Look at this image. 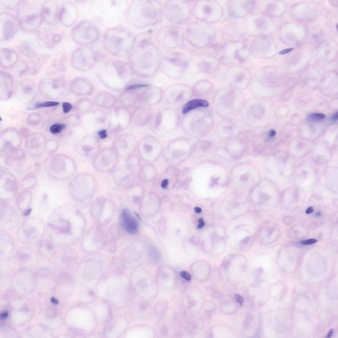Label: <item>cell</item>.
I'll use <instances>...</instances> for the list:
<instances>
[{
    "instance_id": "obj_22",
    "label": "cell",
    "mask_w": 338,
    "mask_h": 338,
    "mask_svg": "<svg viewBox=\"0 0 338 338\" xmlns=\"http://www.w3.org/2000/svg\"><path fill=\"white\" fill-rule=\"evenodd\" d=\"M18 56L13 50L7 48L2 49L0 51V62L4 68L13 67L18 62Z\"/></svg>"
},
{
    "instance_id": "obj_4",
    "label": "cell",
    "mask_w": 338,
    "mask_h": 338,
    "mask_svg": "<svg viewBox=\"0 0 338 338\" xmlns=\"http://www.w3.org/2000/svg\"><path fill=\"white\" fill-rule=\"evenodd\" d=\"M134 38L133 34L126 28H112L105 33L103 44L106 51L111 55L123 57L128 54L132 48Z\"/></svg>"
},
{
    "instance_id": "obj_3",
    "label": "cell",
    "mask_w": 338,
    "mask_h": 338,
    "mask_svg": "<svg viewBox=\"0 0 338 338\" xmlns=\"http://www.w3.org/2000/svg\"><path fill=\"white\" fill-rule=\"evenodd\" d=\"M162 9L159 1H133L128 8L126 17L127 23L138 28L153 26L161 20Z\"/></svg>"
},
{
    "instance_id": "obj_52",
    "label": "cell",
    "mask_w": 338,
    "mask_h": 338,
    "mask_svg": "<svg viewBox=\"0 0 338 338\" xmlns=\"http://www.w3.org/2000/svg\"><path fill=\"white\" fill-rule=\"evenodd\" d=\"M334 330L333 329H331L330 331H329L328 334L326 336V337L330 338L333 336L334 333Z\"/></svg>"
},
{
    "instance_id": "obj_36",
    "label": "cell",
    "mask_w": 338,
    "mask_h": 338,
    "mask_svg": "<svg viewBox=\"0 0 338 338\" xmlns=\"http://www.w3.org/2000/svg\"><path fill=\"white\" fill-rule=\"evenodd\" d=\"M116 243L114 241H112L110 242V243H109L107 246V248L108 250H109L110 249V250H109L110 251L111 250L110 252H113L115 251V250H116Z\"/></svg>"
},
{
    "instance_id": "obj_62",
    "label": "cell",
    "mask_w": 338,
    "mask_h": 338,
    "mask_svg": "<svg viewBox=\"0 0 338 338\" xmlns=\"http://www.w3.org/2000/svg\"><path fill=\"white\" fill-rule=\"evenodd\" d=\"M9 184H8V187H9ZM7 188H8V186H7V188L6 189H7Z\"/></svg>"
},
{
    "instance_id": "obj_16",
    "label": "cell",
    "mask_w": 338,
    "mask_h": 338,
    "mask_svg": "<svg viewBox=\"0 0 338 338\" xmlns=\"http://www.w3.org/2000/svg\"><path fill=\"white\" fill-rule=\"evenodd\" d=\"M19 215L15 209L7 203H1L0 228L6 231L14 228L18 224Z\"/></svg>"
},
{
    "instance_id": "obj_50",
    "label": "cell",
    "mask_w": 338,
    "mask_h": 338,
    "mask_svg": "<svg viewBox=\"0 0 338 338\" xmlns=\"http://www.w3.org/2000/svg\"><path fill=\"white\" fill-rule=\"evenodd\" d=\"M314 208L313 207H310L308 208L306 211V213L307 214H310L313 213Z\"/></svg>"
},
{
    "instance_id": "obj_30",
    "label": "cell",
    "mask_w": 338,
    "mask_h": 338,
    "mask_svg": "<svg viewBox=\"0 0 338 338\" xmlns=\"http://www.w3.org/2000/svg\"><path fill=\"white\" fill-rule=\"evenodd\" d=\"M325 118L324 114L322 113H313L308 116V119L310 121L316 122L322 121Z\"/></svg>"
},
{
    "instance_id": "obj_44",
    "label": "cell",
    "mask_w": 338,
    "mask_h": 338,
    "mask_svg": "<svg viewBox=\"0 0 338 338\" xmlns=\"http://www.w3.org/2000/svg\"><path fill=\"white\" fill-rule=\"evenodd\" d=\"M32 208H28L27 210H25L23 211L22 215L24 217L27 216L29 215L30 214L32 211Z\"/></svg>"
},
{
    "instance_id": "obj_28",
    "label": "cell",
    "mask_w": 338,
    "mask_h": 338,
    "mask_svg": "<svg viewBox=\"0 0 338 338\" xmlns=\"http://www.w3.org/2000/svg\"><path fill=\"white\" fill-rule=\"evenodd\" d=\"M22 195L19 196L17 198L16 203L17 207L20 210L24 211L28 208L31 202V198L30 196H24Z\"/></svg>"
},
{
    "instance_id": "obj_61",
    "label": "cell",
    "mask_w": 338,
    "mask_h": 338,
    "mask_svg": "<svg viewBox=\"0 0 338 338\" xmlns=\"http://www.w3.org/2000/svg\"><path fill=\"white\" fill-rule=\"evenodd\" d=\"M321 215V213L320 212H318L316 215V216L317 217Z\"/></svg>"
},
{
    "instance_id": "obj_55",
    "label": "cell",
    "mask_w": 338,
    "mask_h": 338,
    "mask_svg": "<svg viewBox=\"0 0 338 338\" xmlns=\"http://www.w3.org/2000/svg\"><path fill=\"white\" fill-rule=\"evenodd\" d=\"M51 302L54 303V304L57 305L59 303V300L55 299L54 297H51Z\"/></svg>"
},
{
    "instance_id": "obj_13",
    "label": "cell",
    "mask_w": 338,
    "mask_h": 338,
    "mask_svg": "<svg viewBox=\"0 0 338 338\" xmlns=\"http://www.w3.org/2000/svg\"><path fill=\"white\" fill-rule=\"evenodd\" d=\"M96 62L95 52L91 49L83 46L77 48L71 54V65L79 70H87L92 66Z\"/></svg>"
},
{
    "instance_id": "obj_6",
    "label": "cell",
    "mask_w": 338,
    "mask_h": 338,
    "mask_svg": "<svg viewBox=\"0 0 338 338\" xmlns=\"http://www.w3.org/2000/svg\"><path fill=\"white\" fill-rule=\"evenodd\" d=\"M192 1L184 0L166 1L162 6V15L172 24L178 25L187 24L193 14Z\"/></svg>"
},
{
    "instance_id": "obj_32",
    "label": "cell",
    "mask_w": 338,
    "mask_h": 338,
    "mask_svg": "<svg viewBox=\"0 0 338 338\" xmlns=\"http://www.w3.org/2000/svg\"><path fill=\"white\" fill-rule=\"evenodd\" d=\"M59 104V103L54 102H47L41 103H38L35 105L36 108H41L43 107H51L58 105Z\"/></svg>"
},
{
    "instance_id": "obj_57",
    "label": "cell",
    "mask_w": 338,
    "mask_h": 338,
    "mask_svg": "<svg viewBox=\"0 0 338 338\" xmlns=\"http://www.w3.org/2000/svg\"><path fill=\"white\" fill-rule=\"evenodd\" d=\"M194 210L196 213H200L202 212L201 209L199 207H195Z\"/></svg>"
},
{
    "instance_id": "obj_45",
    "label": "cell",
    "mask_w": 338,
    "mask_h": 338,
    "mask_svg": "<svg viewBox=\"0 0 338 338\" xmlns=\"http://www.w3.org/2000/svg\"><path fill=\"white\" fill-rule=\"evenodd\" d=\"M144 147L146 151L147 152H150L153 149L152 146L148 144H145L144 145Z\"/></svg>"
},
{
    "instance_id": "obj_21",
    "label": "cell",
    "mask_w": 338,
    "mask_h": 338,
    "mask_svg": "<svg viewBox=\"0 0 338 338\" xmlns=\"http://www.w3.org/2000/svg\"><path fill=\"white\" fill-rule=\"evenodd\" d=\"M120 223L123 228L131 234L136 233L138 230V224L135 219L131 218L127 209L123 210L120 216Z\"/></svg>"
},
{
    "instance_id": "obj_37",
    "label": "cell",
    "mask_w": 338,
    "mask_h": 338,
    "mask_svg": "<svg viewBox=\"0 0 338 338\" xmlns=\"http://www.w3.org/2000/svg\"><path fill=\"white\" fill-rule=\"evenodd\" d=\"M180 274L183 278L188 281H190L191 279V275L187 271H182L181 272V273H180Z\"/></svg>"
},
{
    "instance_id": "obj_49",
    "label": "cell",
    "mask_w": 338,
    "mask_h": 338,
    "mask_svg": "<svg viewBox=\"0 0 338 338\" xmlns=\"http://www.w3.org/2000/svg\"><path fill=\"white\" fill-rule=\"evenodd\" d=\"M8 316V313L7 312L2 313L1 315V319H6Z\"/></svg>"
},
{
    "instance_id": "obj_53",
    "label": "cell",
    "mask_w": 338,
    "mask_h": 338,
    "mask_svg": "<svg viewBox=\"0 0 338 338\" xmlns=\"http://www.w3.org/2000/svg\"><path fill=\"white\" fill-rule=\"evenodd\" d=\"M338 118V113L337 112L336 113L334 114L333 116H332L331 119L332 121H337Z\"/></svg>"
},
{
    "instance_id": "obj_27",
    "label": "cell",
    "mask_w": 338,
    "mask_h": 338,
    "mask_svg": "<svg viewBox=\"0 0 338 338\" xmlns=\"http://www.w3.org/2000/svg\"><path fill=\"white\" fill-rule=\"evenodd\" d=\"M20 52L30 59L35 58L36 54L35 51L31 46L27 43H25L19 48Z\"/></svg>"
},
{
    "instance_id": "obj_42",
    "label": "cell",
    "mask_w": 338,
    "mask_h": 338,
    "mask_svg": "<svg viewBox=\"0 0 338 338\" xmlns=\"http://www.w3.org/2000/svg\"><path fill=\"white\" fill-rule=\"evenodd\" d=\"M98 134L102 139L105 138L107 136V131L104 130L99 131Z\"/></svg>"
},
{
    "instance_id": "obj_51",
    "label": "cell",
    "mask_w": 338,
    "mask_h": 338,
    "mask_svg": "<svg viewBox=\"0 0 338 338\" xmlns=\"http://www.w3.org/2000/svg\"><path fill=\"white\" fill-rule=\"evenodd\" d=\"M250 238L249 237H247L245 238L244 239H243L241 243L243 244H246L248 243L249 240H250Z\"/></svg>"
},
{
    "instance_id": "obj_17",
    "label": "cell",
    "mask_w": 338,
    "mask_h": 338,
    "mask_svg": "<svg viewBox=\"0 0 338 338\" xmlns=\"http://www.w3.org/2000/svg\"><path fill=\"white\" fill-rule=\"evenodd\" d=\"M187 57L178 51H173L165 54L162 57L160 65L165 68L184 70L189 65Z\"/></svg>"
},
{
    "instance_id": "obj_56",
    "label": "cell",
    "mask_w": 338,
    "mask_h": 338,
    "mask_svg": "<svg viewBox=\"0 0 338 338\" xmlns=\"http://www.w3.org/2000/svg\"><path fill=\"white\" fill-rule=\"evenodd\" d=\"M189 171V169L188 168H186L182 172V176H184L187 173L188 171Z\"/></svg>"
},
{
    "instance_id": "obj_43",
    "label": "cell",
    "mask_w": 338,
    "mask_h": 338,
    "mask_svg": "<svg viewBox=\"0 0 338 338\" xmlns=\"http://www.w3.org/2000/svg\"><path fill=\"white\" fill-rule=\"evenodd\" d=\"M168 180L165 179L163 180L161 184V187L163 189H166L168 187Z\"/></svg>"
},
{
    "instance_id": "obj_24",
    "label": "cell",
    "mask_w": 338,
    "mask_h": 338,
    "mask_svg": "<svg viewBox=\"0 0 338 338\" xmlns=\"http://www.w3.org/2000/svg\"><path fill=\"white\" fill-rule=\"evenodd\" d=\"M37 250L39 254L44 257L52 256L55 253L52 243L46 239H41L37 244Z\"/></svg>"
},
{
    "instance_id": "obj_31",
    "label": "cell",
    "mask_w": 338,
    "mask_h": 338,
    "mask_svg": "<svg viewBox=\"0 0 338 338\" xmlns=\"http://www.w3.org/2000/svg\"><path fill=\"white\" fill-rule=\"evenodd\" d=\"M65 125L64 124H57L51 125L50 128V131L51 133L55 134L59 133L65 128Z\"/></svg>"
},
{
    "instance_id": "obj_29",
    "label": "cell",
    "mask_w": 338,
    "mask_h": 338,
    "mask_svg": "<svg viewBox=\"0 0 338 338\" xmlns=\"http://www.w3.org/2000/svg\"><path fill=\"white\" fill-rule=\"evenodd\" d=\"M51 33L50 31L46 30H43L39 31L37 36V40L40 41L45 42V44L51 40H49L51 37Z\"/></svg>"
},
{
    "instance_id": "obj_48",
    "label": "cell",
    "mask_w": 338,
    "mask_h": 338,
    "mask_svg": "<svg viewBox=\"0 0 338 338\" xmlns=\"http://www.w3.org/2000/svg\"><path fill=\"white\" fill-rule=\"evenodd\" d=\"M199 224L198 226V228H202L205 225V223L203 221V220L202 218H200L199 220Z\"/></svg>"
},
{
    "instance_id": "obj_19",
    "label": "cell",
    "mask_w": 338,
    "mask_h": 338,
    "mask_svg": "<svg viewBox=\"0 0 338 338\" xmlns=\"http://www.w3.org/2000/svg\"><path fill=\"white\" fill-rule=\"evenodd\" d=\"M59 8L55 1H49L45 2L42 6L41 11L43 20L48 24H55L58 19Z\"/></svg>"
},
{
    "instance_id": "obj_41",
    "label": "cell",
    "mask_w": 338,
    "mask_h": 338,
    "mask_svg": "<svg viewBox=\"0 0 338 338\" xmlns=\"http://www.w3.org/2000/svg\"><path fill=\"white\" fill-rule=\"evenodd\" d=\"M235 297L236 298L237 302L239 303L240 305L242 306L244 302V300H243V298L238 294H236L235 295Z\"/></svg>"
},
{
    "instance_id": "obj_58",
    "label": "cell",
    "mask_w": 338,
    "mask_h": 338,
    "mask_svg": "<svg viewBox=\"0 0 338 338\" xmlns=\"http://www.w3.org/2000/svg\"><path fill=\"white\" fill-rule=\"evenodd\" d=\"M88 294L91 297H94V292L92 290H90L89 291Z\"/></svg>"
},
{
    "instance_id": "obj_35",
    "label": "cell",
    "mask_w": 338,
    "mask_h": 338,
    "mask_svg": "<svg viewBox=\"0 0 338 338\" xmlns=\"http://www.w3.org/2000/svg\"><path fill=\"white\" fill-rule=\"evenodd\" d=\"M184 151L182 150H178L175 151L173 153V156L175 158H178L184 155Z\"/></svg>"
},
{
    "instance_id": "obj_26",
    "label": "cell",
    "mask_w": 338,
    "mask_h": 338,
    "mask_svg": "<svg viewBox=\"0 0 338 338\" xmlns=\"http://www.w3.org/2000/svg\"><path fill=\"white\" fill-rule=\"evenodd\" d=\"M209 105V102L205 100L194 99L188 102L185 105L183 109L182 113L183 114H185L195 109L200 107H207Z\"/></svg>"
},
{
    "instance_id": "obj_23",
    "label": "cell",
    "mask_w": 338,
    "mask_h": 338,
    "mask_svg": "<svg viewBox=\"0 0 338 338\" xmlns=\"http://www.w3.org/2000/svg\"><path fill=\"white\" fill-rule=\"evenodd\" d=\"M43 19L41 15L36 16L20 22L21 27L24 30H35L41 25Z\"/></svg>"
},
{
    "instance_id": "obj_18",
    "label": "cell",
    "mask_w": 338,
    "mask_h": 338,
    "mask_svg": "<svg viewBox=\"0 0 338 338\" xmlns=\"http://www.w3.org/2000/svg\"><path fill=\"white\" fill-rule=\"evenodd\" d=\"M78 17L76 8L70 3H66L59 8L58 19L65 26L70 27L75 22Z\"/></svg>"
},
{
    "instance_id": "obj_60",
    "label": "cell",
    "mask_w": 338,
    "mask_h": 338,
    "mask_svg": "<svg viewBox=\"0 0 338 338\" xmlns=\"http://www.w3.org/2000/svg\"><path fill=\"white\" fill-rule=\"evenodd\" d=\"M134 214H135V215H136V217L137 218H138L139 220H141V218H140V215H139V214L138 213H136V212H134Z\"/></svg>"
},
{
    "instance_id": "obj_39",
    "label": "cell",
    "mask_w": 338,
    "mask_h": 338,
    "mask_svg": "<svg viewBox=\"0 0 338 338\" xmlns=\"http://www.w3.org/2000/svg\"><path fill=\"white\" fill-rule=\"evenodd\" d=\"M149 85L148 84H136L131 86L127 88V90L134 89L138 88H141L146 87L149 86Z\"/></svg>"
},
{
    "instance_id": "obj_46",
    "label": "cell",
    "mask_w": 338,
    "mask_h": 338,
    "mask_svg": "<svg viewBox=\"0 0 338 338\" xmlns=\"http://www.w3.org/2000/svg\"><path fill=\"white\" fill-rule=\"evenodd\" d=\"M293 50V49L292 48L287 49L283 50L280 51L279 53V55H284L285 54L290 52V51Z\"/></svg>"
},
{
    "instance_id": "obj_15",
    "label": "cell",
    "mask_w": 338,
    "mask_h": 338,
    "mask_svg": "<svg viewBox=\"0 0 338 338\" xmlns=\"http://www.w3.org/2000/svg\"><path fill=\"white\" fill-rule=\"evenodd\" d=\"M111 172L109 180L113 187L117 190H123L130 185L132 176L127 166H120Z\"/></svg>"
},
{
    "instance_id": "obj_54",
    "label": "cell",
    "mask_w": 338,
    "mask_h": 338,
    "mask_svg": "<svg viewBox=\"0 0 338 338\" xmlns=\"http://www.w3.org/2000/svg\"><path fill=\"white\" fill-rule=\"evenodd\" d=\"M276 131L274 130H272L269 133V136L271 137H273L276 136Z\"/></svg>"
},
{
    "instance_id": "obj_25",
    "label": "cell",
    "mask_w": 338,
    "mask_h": 338,
    "mask_svg": "<svg viewBox=\"0 0 338 338\" xmlns=\"http://www.w3.org/2000/svg\"><path fill=\"white\" fill-rule=\"evenodd\" d=\"M37 253L33 249L28 247H22L19 249L17 252V259L19 261L23 262L30 261L36 258Z\"/></svg>"
},
{
    "instance_id": "obj_8",
    "label": "cell",
    "mask_w": 338,
    "mask_h": 338,
    "mask_svg": "<svg viewBox=\"0 0 338 338\" xmlns=\"http://www.w3.org/2000/svg\"><path fill=\"white\" fill-rule=\"evenodd\" d=\"M155 38L157 44L162 49H173L181 46L184 42V30L178 25H165L157 31Z\"/></svg>"
},
{
    "instance_id": "obj_5",
    "label": "cell",
    "mask_w": 338,
    "mask_h": 338,
    "mask_svg": "<svg viewBox=\"0 0 338 338\" xmlns=\"http://www.w3.org/2000/svg\"><path fill=\"white\" fill-rule=\"evenodd\" d=\"M126 4L123 1H94L90 8L91 15L104 22H118L126 10Z\"/></svg>"
},
{
    "instance_id": "obj_7",
    "label": "cell",
    "mask_w": 338,
    "mask_h": 338,
    "mask_svg": "<svg viewBox=\"0 0 338 338\" xmlns=\"http://www.w3.org/2000/svg\"><path fill=\"white\" fill-rule=\"evenodd\" d=\"M97 188L96 179L91 175L81 173L71 181L69 191L73 198L77 202H84L92 199Z\"/></svg>"
},
{
    "instance_id": "obj_12",
    "label": "cell",
    "mask_w": 338,
    "mask_h": 338,
    "mask_svg": "<svg viewBox=\"0 0 338 338\" xmlns=\"http://www.w3.org/2000/svg\"><path fill=\"white\" fill-rule=\"evenodd\" d=\"M76 165L75 162L70 157L66 156H57L51 160L47 169L48 172L53 177L67 178L70 177L75 172Z\"/></svg>"
},
{
    "instance_id": "obj_40",
    "label": "cell",
    "mask_w": 338,
    "mask_h": 338,
    "mask_svg": "<svg viewBox=\"0 0 338 338\" xmlns=\"http://www.w3.org/2000/svg\"><path fill=\"white\" fill-rule=\"evenodd\" d=\"M61 39V36L58 34H55L53 36L52 41L55 43H58Z\"/></svg>"
},
{
    "instance_id": "obj_14",
    "label": "cell",
    "mask_w": 338,
    "mask_h": 338,
    "mask_svg": "<svg viewBox=\"0 0 338 338\" xmlns=\"http://www.w3.org/2000/svg\"><path fill=\"white\" fill-rule=\"evenodd\" d=\"M1 39L7 41L13 38L20 26L19 20L11 14L2 13L0 16Z\"/></svg>"
},
{
    "instance_id": "obj_34",
    "label": "cell",
    "mask_w": 338,
    "mask_h": 338,
    "mask_svg": "<svg viewBox=\"0 0 338 338\" xmlns=\"http://www.w3.org/2000/svg\"><path fill=\"white\" fill-rule=\"evenodd\" d=\"M62 107L64 112L67 113L69 112L72 109L73 106L70 103L64 102L62 104Z\"/></svg>"
},
{
    "instance_id": "obj_20",
    "label": "cell",
    "mask_w": 338,
    "mask_h": 338,
    "mask_svg": "<svg viewBox=\"0 0 338 338\" xmlns=\"http://www.w3.org/2000/svg\"><path fill=\"white\" fill-rule=\"evenodd\" d=\"M13 238L10 235L3 234L1 235V257L9 258L14 256L16 249Z\"/></svg>"
},
{
    "instance_id": "obj_33",
    "label": "cell",
    "mask_w": 338,
    "mask_h": 338,
    "mask_svg": "<svg viewBox=\"0 0 338 338\" xmlns=\"http://www.w3.org/2000/svg\"><path fill=\"white\" fill-rule=\"evenodd\" d=\"M96 61L100 62L104 60L105 57V54L101 51H97L95 52Z\"/></svg>"
},
{
    "instance_id": "obj_1",
    "label": "cell",
    "mask_w": 338,
    "mask_h": 338,
    "mask_svg": "<svg viewBox=\"0 0 338 338\" xmlns=\"http://www.w3.org/2000/svg\"><path fill=\"white\" fill-rule=\"evenodd\" d=\"M78 210L72 205H66L54 210L47 220V233L54 244L59 247L72 245L77 239L75 220Z\"/></svg>"
},
{
    "instance_id": "obj_11",
    "label": "cell",
    "mask_w": 338,
    "mask_h": 338,
    "mask_svg": "<svg viewBox=\"0 0 338 338\" xmlns=\"http://www.w3.org/2000/svg\"><path fill=\"white\" fill-rule=\"evenodd\" d=\"M118 156L113 149H104L99 151L94 157L93 167L99 173L112 172L118 164Z\"/></svg>"
},
{
    "instance_id": "obj_47",
    "label": "cell",
    "mask_w": 338,
    "mask_h": 338,
    "mask_svg": "<svg viewBox=\"0 0 338 338\" xmlns=\"http://www.w3.org/2000/svg\"><path fill=\"white\" fill-rule=\"evenodd\" d=\"M161 115H159L157 117V119L156 121V125L157 127H158L161 124Z\"/></svg>"
},
{
    "instance_id": "obj_59",
    "label": "cell",
    "mask_w": 338,
    "mask_h": 338,
    "mask_svg": "<svg viewBox=\"0 0 338 338\" xmlns=\"http://www.w3.org/2000/svg\"><path fill=\"white\" fill-rule=\"evenodd\" d=\"M183 94H179V96L177 97V101H180V100L181 99H182V97H183Z\"/></svg>"
},
{
    "instance_id": "obj_9",
    "label": "cell",
    "mask_w": 338,
    "mask_h": 338,
    "mask_svg": "<svg viewBox=\"0 0 338 338\" xmlns=\"http://www.w3.org/2000/svg\"><path fill=\"white\" fill-rule=\"evenodd\" d=\"M44 223L38 218H30L23 222L17 231L18 239L24 244H37L44 235Z\"/></svg>"
},
{
    "instance_id": "obj_63",
    "label": "cell",
    "mask_w": 338,
    "mask_h": 338,
    "mask_svg": "<svg viewBox=\"0 0 338 338\" xmlns=\"http://www.w3.org/2000/svg\"><path fill=\"white\" fill-rule=\"evenodd\" d=\"M336 27L337 28V25H336Z\"/></svg>"
},
{
    "instance_id": "obj_38",
    "label": "cell",
    "mask_w": 338,
    "mask_h": 338,
    "mask_svg": "<svg viewBox=\"0 0 338 338\" xmlns=\"http://www.w3.org/2000/svg\"><path fill=\"white\" fill-rule=\"evenodd\" d=\"M317 242V240L315 239H310L303 240L301 243L303 245H308L314 244Z\"/></svg>"
},
{
    "instance_id": "obj_2",
    "label": "cell",
    "mask_w": 338,
    "mask_h": 338,
    "mask_svg": "<svg viewBox=\"0 0 338 338\" xmlns=\"http://www.w3.org/2000/svg\"><path fill=\"white\" fill-rule=\"evenodd\" d=\"M153 31H145L134 38L132 48L128 55L129 62L137 70L156 68L160 65L161 54L158 47L152 41Z\"/></svg>"
},
{
    "instance_id": "obj_10",
    "label": "cell",
    "mask_w": 338,
    "mask_h": 338,
    "mask_svg": "<svg viewBox=\"0 0 338 338\" xmlns=\"http://www.w3.org/2000/svg\"><path fill=\"white\" fill-rule=\"evenodd\" d=\"M100 36L99 28L93 22L83 21L80 22L74 27L71 32L73 41L80 45H88L94 44Z\"/></svg>"
}]
</instances>
